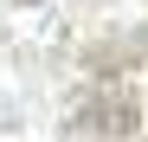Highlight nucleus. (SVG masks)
Returning <instances> with one entry per match:
<instances>
[{"label":"nucleus","instance_id":"1","mask_svg":"<svg viewBox=\"0 0 148 142\" xmlns=\"http://www.w3.org/2000/svg\"><path fill=\"white\" fill-rule=\"evenodd\" d=\"M77 136L84 142H122V136H135V103L129 97H97L77 110Z\"/></svg>","mask_w":148,"mask_h":142}]
</instances>
